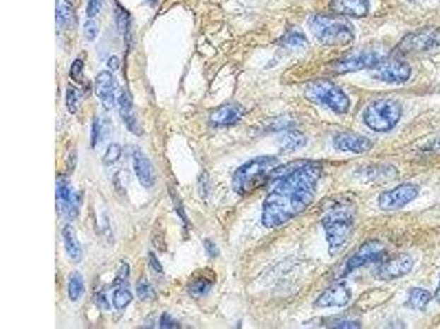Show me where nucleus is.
Wrapping results in <instances>:
<instances>
[{
    "instance_id": "obj_22",
    "label": "nucleus",
    "mask_w": 440,
    "mask_h": 329,
    "mask_svg": "<svg viewBox=\"0 0 440 329\" xmlns=\"http://www.w3.org/2000/svg\"><path fill=\"white\" fill-rule=\"evenodd\" d=\"M114 15H116L118 31L124 40H128L130 35V27H131L129 13L119 3H116Z\"/></svg>"
},
{
    "instance_id": "obj_2",
    "label": "nucleus",
    "mask_w": 440,
    "mask_h": 329,
    "mask_svg": "<svg viewBox=\"0 0 440 329\" xmlns=\"http://www.w3.org/2000/svg\"><path fill=\"white\" fill-rule=\"evenodd\" d=\"M331 256L339 255L348 245L355 230V211L350 203L337 202L323 218Z\"/></svg>"
},
{
    "instance_id": "obj_35",
    "label": "nucleus",
    "mask_w": 440,
    "mask_h": 329,
    "mask_svg": "<svg viewBox=\"0 0 440 329\" xmlns=\"http://www.w3.org/2000/svg\"><path fill=\"white\" fill-rule=\"evenodd\" d=\"M102 0H88L86 7V15L88 18H94L102 11Z\"/></svg>"
},
{
    "instance_id": "obj_14",
    "label": "nucleus",
    "mask_w": 440,
    "mask_h": 329,
    "mask_svg": "<svg viewBox=\"0 0 440 329\" xmlns=\"http://www.w3.org/2000/svg\"><path fill=\"white\" fill-rule=\"evenodd\" d=\"M372 147L373 144L370 139L351 132L337 134L333 139V147L340 151L363 154L370 151Z\"/></svg>"
},
{
    "instance_id": "obj_44",
    "label": "nucleus",
    "mask_w": 440,
    "mask_h": 329,
    "mask_svg": "<svg viewBox=\"0 0 440 329\" xmlns=\"http://www.w3.org/2000/svg\"><path fill=\"white\" fill-rule=\"evenodd\" d=\"M148 5L151 6V7H155L157 6V4L159 3V0H147Z\"/></svg>"
},
{
    "instance_id": "obj_20",
    "label": "nucleus",
    "mask_w": 440,
    "mask_h": 329,
    "mask_svg": "<svg viewBox=\"0 0 440 329\" xmlns=\"http://www.w3.org/2000/svg\"><path fill=\"white\" fill-rule=\"evenodd\" d=\"M118 108H119L120 117H121L122 121L124 122L128 130L136 135H141L142 128L138 121L137 116H136L133 104H132L130 94L124 90H122L120 92V96L118 97Z\"/></svg>"
},
{
    "instance_id": "obj_7",
    "label": "nucleus",
    "mask_w": 440,
    "mask_h": 329,
    "mask_svg": "<svg viewBox=\"0 0 440 329\" xmlns=\"http://www.w3.org/2000/svg\"><path fill=\"white\" fill-rule=\"evenodd\" d=\"M440 47V31L434 27H424L405 35L398 43L396 50L400 54L429 53Z\"/></svg>"
},
{
    "instance_id": "obj_38",
    "label": "nucleus",
    "mask_w": 440,
    "mask_h": 329,
    "mask_svg": "<svg viewBox=\"0 0 440 329\" xmlns=\"http://www.w3.org/2000/svg\"><path fill=\"white\" fill-rule=\"evenodd\" d=\"M100 134H102V127L98 119H95L92 125V147H95L97 145L100 139Z\"/></svg>"
},
{
    "instance_id": "obj_8",
    "label": "nucleus",
    "mask_w": 440,
    "mask_h": 329,
    "mask_svg": "<svg viewBox=\"0 0 440 329\" xmlns=\"http://www.w3.org/2000/svg\"><path fill=\"white\" fill-rule=\"evenodd\" d=\"M412 75V68L408 63L398 58L382 60L371 68V76L388 84H403Z\"/></svg>"
},
{
    "instance_id": "obj_31",
    "label": "nucleus",
    "mask_w": 440,
    "mask_h": 329,
    "mask_svg": "<svg viewBox=\"0 0 440 329\" xmlns=\"http://www.w3.org/2000/svg\"><path fill=\"white\" fill-rule=\"evenodd\" d=\"M136 292L138 297L142 301H148V299H155V292L152 285L147 283V280H140L136 287Z\"/></svg>"
},
{
    "instance_id": "obj_1",
    "label": "nucleus",
    "mask_w": 440,
    "mask_h": 329,
    "mask_svg": "<svg viewBox=\"0 0 440 329\" xmlns=\"http://www.w3.org/2000/svg\"><path fill=\"white\" fill-rule=\"evenodd\" d=\"M321 173V163L315 161L276 167L269 179L278 183L264 200L262 224L268 228H279L303 213L315 198Z\"/></svg>"
},
{
    "instance_id": "obj_24",
    "label": "nucleus",
    "mask_w": 440,
    "mask_h": 329,
    "mask_svg": "<svg viewBox=\"0 0 440 329\" xmlns=\"http://www.w3.org/2000/svg\"><path fill=\"white\" fill-rule=\"evenodd\" d=\"M84 279L83 275L78 271H75L70 275L68 283V295L69 299L73 302H76L84 294Z\"/></svg>"
},
{
    "instance_id": "obj_10",
    "label": "nucleus",
    "mask_w": 440,
    "mask_h": 329,
    "mask_svg": "<svg viewBox=\"0 0 440 329\" xmlns=\"http://www.w3.org/2000/svg\"><path fill=\"white\" fill-rule=\"evenodd\" d=\"M420 188L412 183H403L392 190L382 193L379 198V206L383 211H396L404 208L415 200Z\"/></svg>"
},
{
    "instance_id": "obj_3",
    "label": "nucleus",
    "mask_w": 440,
    "mask_h": 329,
    "mask_svg": "<svg viewBox=\"0 0 440 329\" xmlns=\"http://www.w3.org/2000/svg\"><path fill=\"white\" fill-rule=\"evenodd\" d=\"M309 27L315 39L327 46H345L356 39L352 23L341 15H313Z\"/></svg>"
},
{
    "instance_id": "obj_15",
    "label": "nucleus",
    "mask_w": 440,
    "mask_h": 329,
    "mask_svg": "<svg viewBox=\"0 0 440 329\" xmlns=\"http://www.w3.org/2000/svg\"><path fill=\"white\" fill-rule=\"evenodd\" d=\"M246 110L240 104H225L219 106L209 116V122L217 128L232 127L242 121Z\"/></svg>"
},
{
    "instance_id": "obj_40",
    "label": "nucleus",
    "mask_w": 440,
    "mask_h": 329,
    "mask_svg": "<svg viewBox=\"0 0 440 329\" xmlns=\"http://www.w3.org/2000/svg\"><path fill=\"white\" fill-rule=\"evenodd\" d=\"M204 246L207 255H208L209 257L215 258L219 255L218 247H217L216 244H215L214 242H212V240H205Z\"/></svg>"
},
{
    "instance_id": "obj_37",
    "label": "nucleus",
    "mask_w": 440,
    "mask_h": 329,
    "mask_svg": "<svg viewBox=\"0 0 440 329\" xmlns=\"http://www.w3.org/2000/svg\"><path fill=\"white\" fill-rule=\"evenodd\" d=\"M160 327L163 329H171V328H179V323L175 321L173 317L170 314L162 315L161 318H160Z\"/></svg>"
},
{
    "instance_id": "obj_45",
    "label": "nucleus",
    "mask_w": 440,
    "mask_h": 329,
    "mask_svg": "<svg viewBox=\"0 0 440 329\" xmlns=\"http://www.w3.org/2000/svg\"><path fill=\"white\" fill-rule=\"evenodd\" d=\"M436 299L440 302V283L439 285H438L437 291H436Z\"/></svg>"
},
{
    "instance_id": "obj_16",
    "label": "nucleus",
    "mask_w": 440,
    "mask_h": 329,
    "mask_svg": "<svg viewBox=\"0 0 440 329\" xmlns=\"http://www.w3.org/2000/svg\"><path fill=\"white\" fill-rule=\"evenodd\" d=\"M350 299L351 292L349 287L343 283H337L331 285L323 294L319 295L315 302V306L319 309L346 306Z\"/></svg>"
},
{
    "instance_id": "obj_41",
    "label": "nucleus",
    "mask_w": 440,
    "mask_h": 329,
    "mask_svg": "<svg viewBox=\"0 0 440 329\" xmlns=\"http://www.w3.org/2000/svg\"><path fill=\"white\" fill-rule=\"evenodd\" d=\"M96 304L104 309H109V303H108L107 297L102 294H97L96 297Z\"/></svg>"
},
{
    "instance_id": "obj_42",
    "label": "nucleus",
    "mask_w": 440,
    "mask_h": 329,
    "mask_svg": "<svg viewBox=\"0 0 440 329\" xmlns=\"http://www.w3.org/2000/svg\"><path fill=\"white\" fill-rule=\"evenodd\" d=\"M335 327H337V328H359L360 325H359V323L357 322H350V321H347V322L337 323V324L335 325Z\"/></svg>"
},
{
    "instance_id": "obj_19",
    "label": "nucleus",
    "mask_w": 440,
    "mask_h": 329,
    "mask_svg": "<svg viewBox=\"0 0 440 329\" xmlns=\"http://www.w3.org/2000/svg\"><path fill=\"white\" fill-rule=\"evenodd\" d=\"M95 94L106 110H112L114 106V82L112 73L102 70L95 80Z\"/></svg>"
},
{
    "instance_id": "obj_12",
    "label": "nucleus",
    "mask_w": 440,
    "mask_h": 329,
    "mask_svg": "<svg viewBox=\"0 0 440 329\" xmlns=\"http://www.w3.org/2000/svg\"><path fill=\"white\" fill-rule=\"evenodd\" d=\"M386 255V247L380 240H369L348 260L345 273H350L368 263H378Z\"/></svg>"
},
{
    "instance_id": "obj_25",
    "label": "nucleus",
    "mask_w": 440,
    "mask_h": 329,
    "mask_svg": "<svg viewBox=\"0 0 440 329\" xmlns=\"http://www.w3.org/2000/svg\"><path fill=\"white\" fill-rule=\"evenodd\" d=\"M306 144V139L299 131H290L282 139V149L285 151H297Z\"/></svg>"
},
{
    "instance_id": "obj_39",
    "label": "nucleus",
    "mask_w": 440,
    "mask_h": 329,
    "mask_svg": "<svg viewBox=\"0 0 440 329\" xmlns=\"http://www.w3.org/2000/svg\"><path fill=\"white\" fill-rule=\"evenodd\" d=\"M149 263L152 270L157 273H163V267H162L161 263H160L159 258L157 257L153 252L149 253Z\"/></svg>"
},
{
    "instance_id": "obj_26",
    "label": "nucleus",
    "mask_w": 440,
    "mask_h": 329,
    "mask_svg": "<svg viewBox=\"0 0 440 329\" xmlns=\"http://www.w3.org/2000/svg\"><path fill=\"white\" fill-rule=\"evenodd\" d=\"M281 44L283 45V46L292 49V50L303 49V47L307 45V39H306L305 35L299 32V31L291 30L285 33L284 37H282Z\"/></svg>"
},
{
    "instance_id": "obj_30",
    "label": "nucleus",
    "mask_w": 440,
    "mask_h": 329,
    "mask_svg": "<svg viewBox=\"0 0 440 329\" xmlns=\"http://www.w3.org/2000/svg\"><path fill=\"white\" fill-rule=\"evenodd\" d=\"M81 100V92L76 87L69 85L66 90V109L71 114L76 113L78 102Z\"/></svg>"
},
{
    "instance_id": "obj_11",
    "label": "nucleus",
    "mask_w": 440,
    "mask_h": 329,
    "mask_svg": "<svg viewBox=\"0 0 440 329\" xmlns=\"http://www.w3.org/2000/svg\"><path fill=\"white\" fill-rule=\"evenodd\" d=\"M81 196L74 190L65 178H57V211L63 216L75 218L78 216L81 206Z\"/></svg>"
},
{
    "instance_id": "obj_34",
    "label": "nucleus",
    "mask_w": 440,
    "mask_h": 329,
    "mask_svg": "<svg viewBox=\"0 0 440 329\" xmlns=\"http://www.w3.org/2000/svg\"><path fill=\"white\" fill-rule=\"evenodd\" d=\"M83 70H84V63L82 60L78 58L73 62L72 66L70 70L71 80L74 82H80L83 78Z\"/></svg>"
},
{
    "instance_id": "obj_4",
    "label": "nucleus",
    "mask_w": 440,
    "mask_h": 329,
    "mask_svg": "<svg viewBox=\"0 0 440 329\" xmlns=\"http://www.w3.org/2000/svg\"><path fill=\"white\" fill-rule=\"evenodd\" d=\"M278 165L279 161L272 156H260L246 161L234 173L232 189L240 196L250 194L269 180Z\"/></svg>"
},
{
    "instance_id": "obj_27",
    "label": "nucleus",
    "mask_w": 440,
    "mask_h": 329,
    "mask_svg": "<svg viewBox=\"0 0 440 329\" xmlns=\"http://www.w3.org/2000/svg\"><path fill=\"white\" fill-rule=\"evenodd\" d=\"M213 281L208 278H198L194 280L189 287V292L191 297H202L212 290Z\"/></svg>"
},
{
    "instance_id": "obj_6",
    "label": "nucleus",
    "mask_w": 440,
    "mask_h": 329,
    "mask_svg": "<svg viewBox=\"0 0 440 329\" xmlns=\"http://www.w3.org/2000/svg\"><path fill=\"white\" fill-rule=\"evenodd\" d=\"M402 117V106L396 100L380 99L372 102L363 113L364 123L376 132H388Z\"/></svg>"
},
{
    "instance_id": "obj_29",
    "label": "nucleus",
    "mask_w": 440,
    "mask_h": 329,
    "mask_svg": "<svg viewBox=\"0 0 440 329\" xmlns=\"http://www.w3.org/2000/svg\"><path fill=\"white\" fill-rule=\"evenodd\" d=\"M133 295L127 289H118L112 295V303L117 309H124L132 302Z\"/></svg>"
},
{
    "instance_id": "obj_5",
    "label": "nucleus",
    "mask_w": 440,
    "mask_h": 329,
    "mask_svg": "<svg viewBox=\"0 0 440 329\" xmlns=\"http://www.w3.org/2000/svg\"><path fill=\"white\" fill-rule=\"evenodd\" d=\"M309 101L328 106L337 114H346L350 109V99L337 85L326 80H314L305 88Z\"/></svg>"
},
{
    "instance_id": "obj_9",
    "label": "nucleus",
    "mask_w": 440,
    "mask_h": 329,
    "mask_svg": "<svg viewBox=\"0 0 440 329\" xmlns=\"http://www.w3.org/2000/svg\"><path fill=\"white\" fill-rule=\"evenodd\" d=\"M381 60L382 56L376 51H362L336 61L331 64L329 68L337 75L348 74L362 70H371Z\"/></svg>"
},
{
    "instance_id": "obj_43",
    "label": "nucleus",
    "mask_w": 440,
    "mask_h": 329,
    "mask_svg": "<svg viewBox=\"0 0 440 329\" xmlns=\"http://www.w3.org/2000/svg\"><path fill=\"white\" fill-rule=\"evenodd\" d=\"M108 67H109L110 70H119L120 67V61L117 56H112L109 60H108Z\"/></svg>"
},
{
    "instance_id": "obj_33",
    "label": "nucleus",
    "mask_w": 440,
    "mask_h": 329,
    "mask_svg": "<svg viewBox=\"0 0 440 329\" xmlns=\"http://www.w3.org/2000/svg\"><path fill=\"white\" fill-rule=\"evenodd\" d=\"M100 32V27L96 21L90 19L84 23L83 27V33H84L85 39L88 41H94L97 37Z\"/></svg>"
},
{
    "instance_id": "obj_17",
    "label": "nucleus",
    "mask_w": 440,
    "mask_h": 329,
    "mask_svg": "<svg viewBox=\"0 0 440 329\" xmlns=\"http://www.w3.org/2000/svg\"><path fill=\"white\" fill-rule=\"evenodd\" d=\"M329 9L341 17L363 18L368 15L369 0H331Z\"/></svg>"
},
{
    "instance_id": "obj_18",
    "label": "nucleus",
    "mask_w": 440,
    "mask_h": 329,
    "mask_svg": "<svg viewBox=\"0 0 440 329\" xmlns=\"http://www.w3.org/2000/svg\"><path fill=\"white\" fill-rule=\"evenodd\" d=\"M132 165L140 185L145 188H152L155 183V173L153 165L141 149H137L132 155Z\"/></svg>"
},
{
    "instance_id": "obj_13",
    "label": "nucleus",
    "mask_w": 440,
    "mask_h": 329,
    "mask_svg": "<svg viewBox=\"0 0 440 329\" xmlns=\"http://www.w3.org/2000/svg\"><path fill=\"white\" fill-rule=\"evenodd\" d=\"M413 266L414 261L410 255L400 254L394 256L386 260V263H382L379 268V278L384 281L398 279L410 273V270L413 269Z\"/></svg>"
},
{
    "instance_id": "obj_28",
    "label": "nucleus",
    "mask_w": 440,
    "mask_h": 329,
    "mask_svg": "<svg viewBox=\"0 0 440 329\" xmlns=\"http://www.w3.org/2000/svg\"><path fill=\"white\" fill-rule=\"evenodd\" d=\"M72 20L70 6L68 4H61L59 0L57 1V25L60 29L68 27Z\"/></svg>"
},
{
    "instance_id": "obj_46",
    "label": "nucleus",
    "mask_w": 440,
    "mask_h": 329,
    "mask_svg": "<svg viewBox=\"0 0 440 329\" xmlns=\"http://www.w3.org/2000/svg\"><path fill=\"white\" fill-rule=\"evenodd\" d=\"M65 3L68 4L69 6H72L73 0H65Z\"/></svg>"
},
{
    "instance_id": "obj_36",
    "label": "nucleus",
    "mask_w": 440,
    "mask_h": 329,
    "mask_svg": "<svg viewBox=\"0 0 440 329\" xmlns=\"http://www.w3.org/2000/svg\"><path fill=\"white\" fill-rule=\"evenodd\" d=\"M129 265L126 263H122L121 267L118 270L117 275L114 278V285H121L122 283H124V281L127 280V278L129 277Z\"/></svg>"
},
{
    "instance_id": "obj_32",
    "label": "nucleus",
    "mask_w": 440,
    "mask_h": 329,
    "mask_svg": "<svg viewBox=\"0 0 440 329\" xmlns=\"http://www.w3.org/2000/svg\"><path fill=\"white\" fill-rule=\"evenodd\" d=\"M122 149L119 144H110L108 147L107 151L105 153L104 161L105 165L110 166L112 163H117L119 161L120 156H121Z\"/></svg>"
},
{
    "instance_id": "obj_21",
    "label": "nucleus",
    "mask_w": 440,
    "mask_h": 329,
    "mask_svg": "<svg viewBox=\"0 0 440 329\" xmlns=\"http://www.w3.org/2000/svg\"><path fill=\"white\" fill-rule=\"evenodd\" d=\"M63 243H64L65 250L68 253L69 257L74 261L82 259V247L78 242L76 232L74 228L70 224H66L62 230Z\"/></svg>"
},
{
    "instance_id": "obj_23",
    "label": "nucleus",
    "mask_w": 440,
    "mask_h": 329,
    "mask_svg": "<svg viewBox=\"0 0 440 329\" xmlns=\"http://www.w3.org/2000/svg\"><path fill=\"white\" fill-rule=\"evenodd\" d=\"M430 299L432 294L427 290L416 287L412 290L408 295V305L414 309H424L430 302Z\"/></svg>"
}]
</instances>
